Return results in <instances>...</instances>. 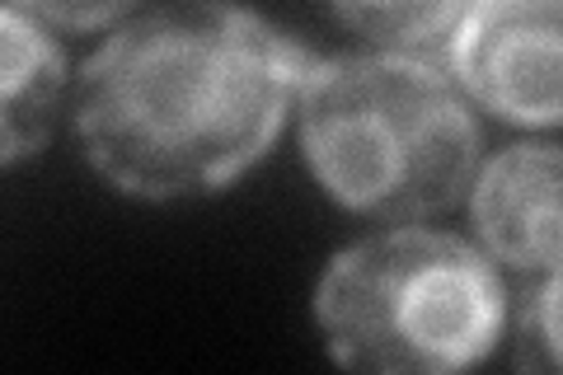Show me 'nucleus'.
<instances>
[{
	"label": "nucleus",
	"mask_w": 563,
	"mask_h": 375,
	"mask_svg": "<svg viewBox=\"0 0 563 375\" xmlns=\"http://www.w3.org/2000/svg\"><path fill=\"white\" fill-rule=\"evenodd\" d=\"M310 70L306 47L235 0H169L80 70L76 132L128 198L217 192L277 141Z\"/></svg>",
	"instance_id": "nucleus-1"
},
{
	"label": "nucleus",
	"mask_w": 563,
	"mask_h": 375,
	"mask_svg": "<svg viewBox=\"0 0 563 375\" xmlns=\"http://www.w3.org/2000/svg\"><path fill=\"white\" fill-rule=\"evenodd\" d=\"M470 95L418 52H347L314 62L301 89V146L320 188L347 211L418 221L474 178Z\"/></svg>",
	"instance_id": "nucleus-2"
},
{
	"label": "nucleus",
	"mask_w": 563,
	"mask_h": 375,
	"mask_svg": "<svg viewBox=\"0 0 563 375\" xmlns=\"http://www.w3.org/2000/svg\"><path fill=\"white\" fill-rule=\"evenodd\" d=\"M507 319L488 258L442 230H385L324 267L314 324L347 371L442 375L493 352Z\"/></svg>",
	"instance_id": "nucleus-3"
},
{
	"label": "nucleus",
	"mask_w": 563,
	"mask_h": 375,
	"mask_svg": "<svg viewBox=\"0 0 563 375\" xmlns=\"http://www.w3.org/2000/svg\"><path fill=\"white\" fill-rule=\"evenodd\" d=\"M451 76L503 122L563 128V0H470Z\"/></svg>",
	"instance_id": "nucleus-4"
},
{
	"label": "nucleus",
	"mask_w": 563,
	"mask_h": 375,
	"mask_svg": "<svg viewBox=\"0 0 563 375\" xmlns=\"http://www.w3.org/2000/svg\"><path fill=\"white\" fill-rule=\"evenodd\" d=\"M470 211L484 249L521 273L563 263V146H512L470 184Z\"/></svg>",
	"instance_id": "nucleus-5"
},
{
	"label": "nucleus",
	"mask_w": 563,
	"mask_h": 375,
	"mask_svg": "<svg viewBox=\"0 0 563 375\" xmlns=\"http://www.w3.org/2000/svg\"><path fill=\"white\" fill-rule=\"evenodd\" d=\"M66 95V57L14 0L0 10V165H20L47 141Z\"/></svg>",
	"instance_id": "nucleus-6"
},
{
	"label": "nucleus",
	"mask_w": 563,
	"mask_h": 375,
	"mask_svg": "<svg viewBox=\"0 0 563 375\" xmlns=\"http://www.w3.org/2000/svg\"><path fill=\"white\" fill-rule=\"evenodd\" d=\"M333 14L376 47L422 52L428 43L446 38L470 10V0H329Z\"/></svg>",
	"instance_id": "nucleus-7"
},
{
	"label": "nucleus",
	"mask_w": 563,
	"mask_h": 375,
	"mask_svg": "<svg viewBox=\"0 0 563 375\" xmlns=\"http://www.w3.org/2000/svg\"><path fill=\"white\" fill-rule=\"evenodd\" d=\"M517 362L526 371H563V263L526 296L517 319Z\"/></svg>",
	"instance_id": "nucleus-8"
},
{
	"label": "nucleus",
	"mask_w": 563,
	"mask_h": 375,
	"mask_svg": "<svg viewBox=\"0 0 563 375\" xmlns=\"http://www.w3.org/2000/svg\"><path fill=\"white\" fill-rule=\"evenodd\" d=\"M20 10H29L33 20L57 24V29H103L122 20L141 0H14Z\"/></svg>",
	"instance_id": "nucleus-9"
}]
</instances>
